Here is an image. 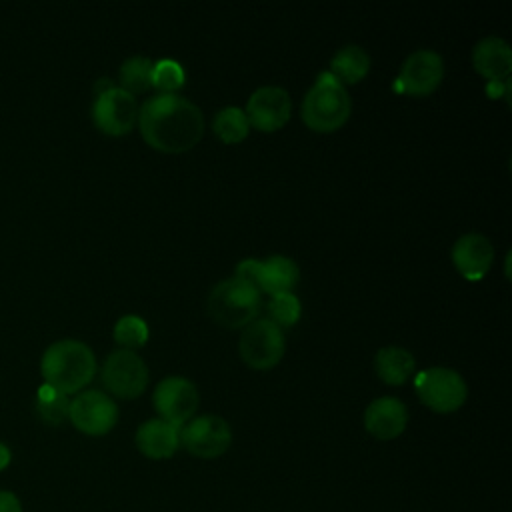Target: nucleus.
I'll list each match as a JSON object with an SVG mask.
<instances>
[{
    "label": "nucleus",
    "mask_w": 512,
    "mask_h": 512,
    "mask_svg": "<svg viewBox=\"0 0 512 512\" xmlns=\"http://www.w3.org/2000/svg\"><path fill=\"white\" fill-rule=\"evenodd\" d=\"M138 128L150 148L180 154L200 142L204 114L184 96L158 92L138 108Z\"/></svg>",
    "instance_id": "nucleus-1"
},
{
    "label": "nucleus",
    "mask_w": 512,
    "mask_h": 512,
    "mask_svg": "<svg viewBox=\"0 0 512 512\" xmlns=\"http://www.w3.org/2000/svg\"><path fill=\"white\" fill-rule=\"evenodd\" d=\"M44 384L68 396L78 394L96 374V356L80 340L64 338L50 344L40 360Z\"/></svg>",
    "instance_id": "nucleus-2"
},
{
    "label": "nucleus",
    "mask_w": 512,
    "mask_h": 512,
    "mask_svg": "<svg viewBox=\"0 0 512 512\" xmlns=\"http://www.w3.org/2000/svg\"><path fill=\"white\" fill-rule=\"evenodd\" d=\"M352 112L346 86L330 72H322L302 102V120L314 132H334L342 128Z\"/></svg>",
    "instance_id": "nucleus-3"
},
{
    "label": "nucleus",
    "mask_w": 512,
    "mask_h": 512,
    "mask_svg": "<svg viewBox=\"0 0 512 512\" xmlns=\"http://www.w3.org/2000/svg\"><path fill=\"white\" fill-rule=\"evenodd\" d=\"M206 310L224 328H244L260 310V292L246 280L232 276L210 290Z\"/></svg>",
    "instance_id": "nucleus-4"
},
{
    "label": "nucleus",
    "mask_w": 512,
    "mask_h": 512,
    "mask_svg": "<svg viewBox=\"0 0 512 512\" xmlns=\"http://www.w3.org/2000/svg\"><path fill=\"white\" fill-rule=\"evenodd\" d=\"M420 402L438 414H450L462 408L468 396L466 380L452 368L432 366L422 370L414 380Z\"/></svg>",
    "instance_id": "nucleus-5"
},
{
    "label": "nucleus",
    "mask_w": 512,
    "mask_h": 512,
    "mask_svg": "<svg viewBox=\"0 0 512 512\" xmlns=\"http://www.w3.org/2000/svg\"><path fill=\"white\" fill-rule=\"evenodd\" d=\"M286 350L282 330L268 318L252 320L244 326V332L238 342V352L244 364L252 370H270L274 368Z\"/></svg>",
    "instance_id": "nucleus-6"
},
{
    "label": "nucleus",
    "mask_w": 512,
    "mask_h": 512,
    "mask_svg": "<svg viewBox=\"0 0 512 512\" xmlns=\"http://www.w3.org/2000/svg\"><path fill=\"white\" fill-rule=\"evenodd\" d=\"M236 276L252 284L258 292L276 296L294 290L300 278V270L292 258L274 254L266 260H242L236 266Z\"/></svg>",
    "instance_id": "nucleus-7"
},
{
    "label": "nucleus",
    "mask_w": 512,
    "mask_h": 512,
    "mask_svg": "<svg viewBox=\"0 0 512 512\" xmlns=\"http://www.w3.org/2000/svg\"><path fill=\"white\" fill-rule=\"evenodd\" d=\"M100 378L104 388L116 398L134 400L148 384L146 362L132 350H114L102 364Z\"/></svg>",
    "instance_id": "nucleus-8"
},
{
    "label": "nucleus",
    "mask_w": 512,
    "mask_h": 512,
    "mask_svg": "<svg viewBox=\"0 0 512 512\" xmlns=\"http://www.w3.org/2000/svg\"><path fill=\"white\" fill-rule=\"evenodd\" d=\"M180 444L196 458L212 460L222 456L232 444V430L230 424L216 416L204 414L190 418L180 428Z\"/></svg>",
    "instance_id": "nucleus-9"
},
{
    "label": "nucleus",
    "mask_w": 512,
    "mask_h": 512,
    "mask_svg": "<svg viewBox=\"0 0 512 512\" xmlns=\"http://www.w3.org/2000/svg\"><path fill=\"white\" fill-rule=\"evenodd\" d=\"M68 420L86 436H104L118 422V406L100 390H84L70 400Z\"/></svg>",
    "instance_id": "nucleus-10"
},
{
    "label": "nucleus",
    "mask_w": 512,
    "mask_h": 512,
    "mask_svg": "<svg viewBox=\"0 0 512 512\" xmlns=\"http://www.w3.org/2000/svg\"><path fill=\"white\" fill-rule=\"evenodd\" d=\"M94 126L108 136H124L138 122V104L132 94L114 86L96 94L92 104Z\"/></svg>",
    "instance_id": "nucleus-11"
},
{
    "label": "nucleus",
    "mask_w": 512,
    "mask_h": 512,
    "mask_svg": "<svg viewBox=\"0 0 512 512\" xmlns=\"http://www.w3.org/2000/svg\"><path fill=\"white\" fill-rule=\"evenodd\" d=\"M152 400L162 420L182 428L194 416L200 398L194 382L182 376H168L156 386Z\"/></svg>",
    "instance_id": "nucleus-12"
},
{
    "label": "nucleus",
    "mask_w": 512,
    "mask_h": 512,
    "mask_svg": "<svg viewBox=\"0 0 512 512\" xmlns=\"http://www.w3.org/2000/svg\"><path fill=\"white\" fill-rule=\"evenodd\" d=\"M444 78L442 56L434 50H416L412 52L396 78V90L408 96H428L432 94Z\"/></svg>",
    "instance_id": "nucleus-13"
},
{
    "label": "nucleus",
    "mask_w": 512,
    "mask_h": 512,
    "mask_svg": "<svg viewBox=\"0 0 512 512\" xmlns=\"http://www.w3.org/2000/svg\"><path fill=\"white\" fill-rule=\"evenodd\" d=\"M244 114L256 130L276 132L290 120V94L280 86H262L250 94Z\"/></svg>",
    "instance_id": "nucleus-14"
},
{
    "label": "nucleus",
    "mask_w": 512,
    "mask_h": 512,
    "mask_svg": "<svg viewBox=\"0 0 512 512\" xmlns=\"http://www.w3.org/2000/svg\"><path fill=\"white\" fill-rule=\"evenodd\" d=\"M408 424V408L394 396H382L364 410V428L376 440L398 438Z\"/></svg>",
    "instance_id": "nucleus-15"
},
{
    "label": "nucleus",
    "mask_w": 512,
    "mask_h": 512,
    "mask_svg": "<svg viewBox=\"0 0 512 512\" xmlns=\"http://www.w3.org/2000/svg\"><path fill=\"white\" fill-rule=\"evenodd\" d=\"M452 262L464 278L480 280L494 262V246L484 234H464L452 246Z\"/></svg>",
    "instance_id": "nucleus-16"
},
{
    "label": "nucleus",
    "mask_w": 512,
    "mask_h": 512,
    "mask_svg": "<svg viewBox=\"0 0 512 512\" xmlns=\"http://www.w3.org/2000/svg\"><path fill=\"white\" fill-rule=\"evenodd\" d=\"M134 442L142 456L150 460H166L180 448V428L162 418H152L138 426Z\"/></svg>",
    "instance_id": "nucleus-17"
},
{
    "label": "nucleus",
    "mask_w": 512,
    "mask_h": 512,
    "mask_svg": "<svg viewBox=\"0 0 512 512\" xmlns=\"http://www.w3.org/2000/svg\"><path fill=\"white\" fill-rule=\"evenodd\" d=\"M474 70L488 82H504L512 70L510 44L500 36L482 38L472 50Z\"/></svg>",
    "instance_id": "nucleus-18"
},
{
    "label": "nucleus",
    "mask_w": 512,
    "mask_h": 512,
    "mask_svg": "<svg viewBox=\"0 0 512 512\" xmlns=\"http://www.w3.org/2000/svg\"><path fill=\"white\" fill-rule=\"evenodd\" d=\"M374 370L388 386H402L416 370L414 356L402 346H386L376 352Z\"/></svg>",
    "instance_id": "nucleus-19"
},
{
    "label": "nucleus",
    "mask_w": 512,
    "mask_h": 512,
    "mask_svg": "<svg viewBox=\"0 0 512 512\" xmlns=\"http://www.w3.org/2000/svg\"><path fill=\"white\" fill-rule=\"evenodd\" d=\"M340 84H358L370 72V56L356 44L342 46L330 60L328 70Z\"/></svg>",
    "instance_id": "nucleus-20"
},
{
    "label": "nucleus",
    "mask_w": 512,
    "mask_h": 512,
    "mask_svg": "<svg viewBox=\"0 0 512 512\" xmlns=\"http://www.w3.org/2000/svg\"><path fill=\"white\" fill-rule=\"evenodd\" d=\"M212 130L220 142L238 144L248 136L250 122L242 108L226 106L216 112V116L212 120Z\"/></svg>",
    "instance_id": "nucleus-21"
},
{
    "label": "nucleus",
    "mask_w": 512,
    "mask_h": 512,
    "mask_svg": "<svg viewBox=\"0 0 512 512\" xmlns=\"http://www.w3.org/2000/svg\"><path fill=\"white\" fill-rule=\"evenodd\" d=\"M152 70H154V62L146 56H132L124 60L118 72V80H120L118 88L126 90L132 96L146 92L148 88H152Z\"/></svg>",
    "instance_id": "nucleus-22"
},
{
    "label": "nucleus",
    "mask_w": 512,
    "mask_h": 512,
    "mask_svg": "<svg viewBox=\"0 0 512 512\" xmlns=\"http://www.w3.org/2000/svg\"><path fill=\"white\" fill-rule=\"evenodd\" d=\"M68 410H70V400L68 396L56 392L54 388L50 386H42L38 390V396H36V412L38 416L50 424V426H60L68 420Z\"/></svg>",
    "instance_id": "nucleus-23"
},
{
    "label": "nucleus",
    "mask_w": 512,
    "mask_h": 512,
    "mask_svg": "<svg viewBox=\"0 0 512 512\" xmlns=\"http://www.w3.org/2000/svg\"><path fill=\"white\" fill-rule=\"evenodd\" d=\"M114 340L122 350H136L148 340V326L140 316L126 314L114 324Z\"/></svg>",
    "instance_id": "nucleus-24"
},
{
    "label": "nucleus",
    "mask_w": 512,
    "mask_h": 512,
    "mask_svg": "<svg viewBox=\"0 0 512 512\" xmlns=\"http://www.w3.org/2000/svg\"><path fill=\"white\" fill-rule=\"evenodd\" d=\"M184 80H186L184 68L176 60L164 58L154 62L152 86L158 88L160 94H176V90L184 86Z\"/></svg>",
    "instance_id": "nucleus-25"
},
{
    "label": "nucleus",
    "mask_w": 512,
    "mask_h": 512,
    "mask_svg": "<svg viewBox=\"0 0 512 512\" xmlns=\"http://www.w3.org/2000/svg\"><path fill=\"white\" fill-rule=\"evenodd\" d=\"M268 312H270V320L282 328V326H294L300 318V300L296 294L286 292V294H276L272 296L270 304H268Z\"/></svg>",
    "instance_id": "nucleus-26"
},
{
    "label": "nucleus",
    "mask_w": 512,
    "mask_h": 512,
    "mask_svg": "<svg viewBox=\"0 0 512 512\" xmlns=\"http://www.w3.org/2000/svg\"><path fill=\"white\" fill-rule=\"evenodd\" d=\"M0 512H22V504L14 492L0 490Z\"/></svg>",
    "instance_id": "nucleus-27"
},
{
    "label": "nucleus",
    "mask_w": 512,
    "mask_h": 512,
    "mask_svg": "<svg viewBox=\"0 0 512 512\" xmlns=\"http://www.w3.org/2000/svg\"><path fill=\"white\" fill-rule=\"evenodd\" d=\"M10 460H12L10 448H8L4 442H0V472L10 464Z\"/></svg>",
    "instance_id": "nucleus-28"
}]
</instances>
